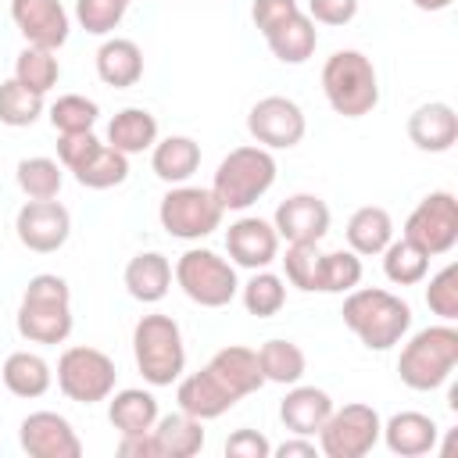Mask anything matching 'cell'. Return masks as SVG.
<instances>
[{"mask_svg":"<svg viewBox=\"0 0 458 458\" xmlns=\"http://www.w3.org/2000/svg\"><path fill=\"white\" fill-rule=\"evenodd\" d=\"M122 283H125L132 301L157 304L172 290V261L161 250H140L136 258H129V265L122 272Z\"/></svg>","mask_w":458,"mask_h":458,"instance_id":"cell-24","label":"cell"},{"mask_svg":"<svg viewBox=\"0 0 458 458\" xmlns=\"http://www.w3.org/2000/svg\"><path fill=\"white\" fill-rule=\"evenodd\" d=\"M458 369V329L451 322L426 326L411 333L397 354V376L408 390H437Z\"/></svg>","mask_w":458,"mask_h":458,"instance_id":"cell-4","label":"cell"},{"mask_svg":"<svg viewBox=\"0 0 458 458\" xmlns=\"http://www.w3.org/2000/svg\"><path fill=\"white\" fill-rule=\"evenodd\" d=\"M18 444L29 458H79L82 440L61 411H29L18 426Z\"/></svg>","mask_w":458,"mask_h":458,"instance_id":"cell-15","label":"cell"},{"mask_svg":"<svg viewBox=\"0 0 458 458\" xmlns=\"http://www.w3.org/2000/svg\"><path fill=\"white\" fill-rule=\"evenodd\" d=\"M107 147L122 150L125 157L132 154H143L157 143V118L147 111V107H122L111 122H107V136H104Z\"/></svg>","mask_w":458,"mask_h":458,"instance_id":"cell-31","label":"cell"},{"mask_svg":"<svg viewBox=\"0 0 458 458\" xmlns=\"http://www.w3.org/2000/svg\"><path fill=\"white\" fill-rule=\"evenodd\" d=\"M11 21L29 47L61 50L72 36V14L61 0H11Z\"/></svg>","mask_w":458,"mask_h":458,"instance_id":"cell-16","label":"cell"},{"mask_svg":"<svg viewBox=\"0 0 458 458\" xmlns=\"http://www.w3.org/2000/svg\"><path fill=\"white\" fill-rule=\"evenodd\" d=\"M14 179L29 200H54L64 186V165L57 157H43V154L21 157L14 168Z\"/></svg>","mask_w":458,"mask_h":458,"instance_id":"cell-34","label":"cell"},{"mask_svg":"<svg viewBox=\"0 0 458 458\" xmlns=\"http://www.w3.org/2000/svg\"><path fill=\"white\" fill-rule=\"evenodd\" d=\"M18 336L29 344H64L72 336V290L68 279L57 272H39L25 283L21 301H18V315H14Z\"/></svg>","mask_w":458,"mask_h":458,"instance_id":"cell-1","label":"cell"},{"mask_svg":"<svg viewBox=\"0 0 458 458\" xmlns=\"http://www.w3.org/2000/svg\"><path fill=\"white\" fill-rule=\"evenodd\" d=\"M222 204L215 200V193H211V186L204 190V186H186V182H179V186H172L165 197H161V204H157V222H161V229L168 233V236H175V240H204V236H211L218 225H222Z\"/></svg>","mask_w":458,"mask_h":458,"instance_id":"cell-10","label":"cell"},{"mask_svg":"<svg viewBox=\"0 0 458 458\" xmlns=\"http://www.w3.org/2000/svg\"><path fill=\"white\" fill-rule=\"evenodd\" d=\"M361 283V258L347 247L322 254L318 261V293H347Z\"/></svg>","mask_w":458,"mask_h":458,"instance_id":"cell-40","label":"cell"},{"mask_svg":"<svg viewBox=\"0 0 458 458\" xmlns=\"http://www.w3.org/2000/svg\"><path fill=\"white\" fill-rule=\"evenodd\" d=\"M57 161L86 190H111V186H122L129 179V157L122 150L107 147L104 140H97L93 129L89 132H61L57 136Z\"/></svg>","mask_w":458,"mask_h":458,"instance_id":"cell-8","label":"cell"},{"mask_svg":"<svg viewBox=\"0 0 458 458\" xmlns=\"http://www.w3.org/2000/svg\"><path fill=\"white\" fill-rule=\"evenodd\" d=\"M404 240L422 247L429 258L454 250L458 243V197L451 190L426 193L404 218Z\"/></svg>","mask_w":458,"mask_h":458,"instance_id":"cell-12","label":"cell"},{"mask_svg":"<svg viewBox=\"0 0 458 458\" xmlns=\"http://www.w3.org/2000/svg\"><path fill=\"white\" fill-rule=\"evenodd\" d=\"M419 11H447L454 0H411Z\"/></svg>","mask_w":458,"mask_h":458,"instance_id":"cell-49","label":"cell"},{"mask_svg":"<svg viewBox=\"0 0 458 458\" xmlns=\"http://www.w3.org/2000/svg\"><path fill=\"white\" fill-rule=\"evenodd\" d=\"M329 411H333V397L322 386L293 383L286 397L279 401V422L297 437H315L322 422L329 419Z\"/></svg>","mask_w":458,"mask_h":458,"instance_id":"cell-22","label":"cell"},{"mask_svg":"<svg viewBox=\"0 0 458 458\" xmlns=\"http://www.w3.org/2000/svg\"><path fill=\"white\" fill-rule=\"evenodd\" d=\"M379 440L390 447V454L422 458V454H433L440 447V426H437L433 415L415 411V408H404V411H394L383 422Z\"/></svg>","mask_w":458,"mask_h":458,"instance_id":"cell-19","label":"cell"},{"mask_svg":"<svg viewBox=\"0 0 458 458\" xmlns=\"http://www.w3.org/2000/svg\"><path fill=\"white\" fill-rule=\"evenodd\" d=\"M150 168L161 182L179 186L200 168V143L193 136H165L150 147Z\"/></svg>","mask_w":458,"mask_h":458,"instance_id":"cell-28","label":"cell"},{"mask_svg":"<svg viewBox=\"0 0 458 458\" xmlns=\"http://www.w3.org/2000/svg\"><path fill=\"white\" fill-rule=\"evenodd\" d=\"M276 157L272 150L247 143V147H233L211 179V193L222 204V211H247L250 204H258L272 186H276Z\"/></svg>","mask_w":458,"mask_h":458,"instance_id":"cell-3","label":"cell"},{"mask_svg":"<svg viewBox=\"0 0 458 458\" xmlns=\"http://www.w3.org/2000/svg\"><path fill=\"white\" fill-rule=\"evenodd\" d=\"M175 401H179V411L208 422V419H222L236 397L222 386V379L204 365L200 372H190V376H179L175 379Z\"/></svg>","mask_w":458,"mask_h":458,"instance_id":"cell-20","label":"cell"},{"mask_svg":"<svg viewBox=\"0 0 458 458\" xmlns=\"http://www.w3.org/2000/svg\"><path fill=\"white\" fill-rule=\"evenodd\" d=\"M272 454H276V458H315V454H318V444H315L311 437L290 433V440H283L279 447H272Z\"/></svg>","mask_w":458,"mask_h":458,"instance_id":"cell-48","label":"cell"},{"mask_svg":"<svg viewBox=\"0 0 458 458\" xmlns=\"http://www.w3.org/2000/svg\"><path fill=\"white\" fill-rule=\"evenodd\" d=\"M154 440H157V451L161 458H193L204 451V422L186 415V411H172V415H157L154 422Z\"/></svg>","mask_w":458,"mask_h":458,"instance_id":"cell-29","label":"cell"},{"mask_svg":"<svg viewBox=\"0 0 458 458\" xmlns=\"http://www.w3.org/2000/svg\"><path fill=\"white\" fill-rule=\"evenodd\" d=\"M347 247L358 254V258H376L383 254V247L394 240V218L386 208L379 204H365L358 208L351 218H347Z\"/></svg>","mask_w":458,"mask_h":458,"instance_id":"cell-32","label":"cell"},{"mask_svg":"<svg viewBox=\"0 0 458 458\" xmlns=\"http://www.w3.org/2000/svg\"><path fill=\"white\" fill-rule=\"evenodd\" d=\"M47 118L54 125V132H89L100 118V107L97 100L82 97V93H61L50 107H47Z\"/></svg>","mask_w":458,"mask_h":458,"instance_id":"cell-39","label":"cell"},{"mask_svg":"<svg viewBox=\"0 0 458 458\" xmlns=\"http://www.w3.org/2000/svg\"><path fill=\"white\" fill-rule=\"evenodd\" d=\"M114 383H118V369H114V358L100 347H86V344H75V347H64L61 358H57V390L75 401V404H97V401H107L114 394Z\"/></svg>","mask_w":458,"mask_h":458,"instance_id":"cell-9","label":"cell"},{"mask_svg":"<svg viewBox=\"0 0 458 458\" xmlns=\"http://www.w3.org/2000/svg\"><path fill=\"white\" fill-rule=\"evenodd\" d=\"M47 111V100L32 89H25L14 75L0 82V122L11 129H29L39 122V114Z\"/></svg>","mask_w":458,"mask_h":458,"instance_id":"cell-38","label":"cell"},{"mask_svg":"<svg viewBox=\"0 0 458 458\" xmlns=\"http://www.w3.org/2000/svg\"><path fill=\"white\" fill-rule=\"evenodd\" d=\"M14 236L32 254H54L72 236V215L57 197L54 200H25L14 215Z\"/></svg>","mask_w":458,"mask_h":458,"instance_id":"cell-14","label":"cell"},{"mask_svg":"<svg viewBox=\"0 0 458 458\" xmlns=\"http://www.w3.org/2000/svg\"><path fill=\"white\" fill-rule=\"evenodd\" d=\"M208 369L222 379V386L240 401L247 394H258L265 386V376H261V365H258V351L243 347V344H229L222 351L211 354Z\"/></svg>","mask_w":458,"mask_h":458,"instance_id":"cell-25","label":"cell"},{"mask_svg":"<svg viewBox=\"0 0 458 458\" xmlns=\"http://www.w3.org/2000/svg\"><path fill=\"white\" fill-rule=\"evenodd\" d=\"M132 0H75V21L89 36H111Z\"/></svg>","mask_w":458,"mask_h":458,"instance_id":"cell-42","label":"cell"},{"mask_svg":"<svg viewBox=\"0 0 458 458\" xmlns=\"http://www.w3.org/2000/svg\"><path fill=\"white\" fill-rule=\"evenodd\" d=\"M408 140L426 154H444L458 143V111L447 100L419 104L408 114Z\"/></svg>","mask_w":458,"mask_h":458,"instance_id":"cell-21","label":"cell"},{"mask_svg":"<svg viewBox=\"0 0 458 458\" xmlns=\"http://www.w3.org/2000/svg\"><path fill=\"white\" fill-rule=\"evenodd\" d=\"M304 14L315 25H351L358 18V0H308Z\"/></svg>","mask_w":458,"mask_h":458,"instance_id":"cell-45","label":"cell"},{"mask_svg":"<svg viewBox=\"0 0 458 458\" xmlns=\"http://www.w3.org/2000/svg\"><path fill=\"white\" fill-rule=\"evenodd\" d=\"M429 272V254L422 247H415L411 240H390L383 247V276L394 286H419Z\"/></svg>","mask_w":458,"mask_h":458,"instance_id":"cell-36","label":"cell"},{"mask_svg":"<svg viewBox=\"0 0 458 458\" xmlns=\"http://www.w3.org/2000/svg\"><path fill=\"white\" fill-rule=\"evenodd\" d=\"M279 261L290 286L304 293H318V261H322L318 243H286V254Z\"/></svg>","mask_w":458,"mask_h":458,"instance_id":"cell-41","label":"cell"},{"mask_svg":"<svg viewBox=\"0 0 458 458\" xmlns=\"http://www.w3.org/2000/svg\"><path fill=\"white\" fill-rule=\"evenodd\" d=\"M329 222H333L329 204L315 193H293L272 215V225L286 243H322V236L329 233Z\"/></svg>","mask_w":458,"mask_h":458,"instance_id":"cell-18","label":"cell"},{"mask_svg":"<svg viewBox=\"0 0 458 458\" xmlns=\"http://www.w3.org/2000/svg\"><path fill=\"white\" fill-rule=\"evenodd\" d=\"M240 301L247 308V315L254 318H272L283 311L286 304V279L268 272V268H254L247 283H240Z\"/></svg>","mask_w":458,"mask_h":458,"instance_id":"cell-35","label":"cell"},{"mask_svg":"<svg viewBox=\"0 0 458 458\" xmlns=\"http://www.w3.org/2000/svg\"><path fill=\"white\" fill-rule=\"evenodd\" d=\"M247 132L265 150H290V147H297L304 140L308 118H304V111H301L297 100L272 93V97H261L258 104H250V111H247Z\"/></svg>","mask_w":458,"mask_h":458,"instance_id":"cell-13","label":"cell"},{"mask_svg":"<svg viewBox=\"0 0 458 458\" xmlns=\"http://www.w3.org/2000/svg\"><path fill=\"white\" fill-rule=\"evenodd\" d=\"M132 358L143 383L172 386L186 372V344H182L179 322L161 311L143 315L132 329Z\"/></svg>","mask_w":458,"mask_h":458,"instance_id":"cell-6","label":"cell"},{"mask_svg":"<svg viewBox=\"0 0 458 458\" xmlns=\"http://www.w3.org/2000/svg\"><path fill=\"white\" fill-rule=\"evenodd\" d=\"M379 433H383V419L372 404H344L329 411V419L322 422V429L315 433L318 437V451L326 458H365L376 444H379Z\"/></svg>","mask_w":458,"mask_h":458,"instance_id":"cell-11","label":"cell"},{"mask_svg":"<svg viewBox=\"0 0 458 458\" xmlns=\"http://www.w3.org/2000/svg\"><path fill=\"white\" fill-rule=\"evenodd\" d=\"M258 365H261L265 383H279V386H293V383H301L304 372H308L304 351H301L293 340H283V336L265 340V344L258 347Z\"/></svg>","mask_w":458,"mask_h":458,"instance_id":"cell-33","label":"cell"},{"mask_svg":"<svg viewBox=\"0 0 458 458\" xmlns=\"http://www.w3.org/2000/svg\"><path fill=\"white\" fill-rule=\"evenodd\" d=\"M279 233L258 215H243L225 229V250L236 268H268L279 258Z\"/></svg>","mask_w":458,"mask_h":458,"instance_id":"cell-17","label":"cell"},{"mask_svg":"<svg viewBox=\"0 0 458 458\" xmlns=\"http://www.w3.org/2000/svg\"><path fill=\"white\" fill-rule=\"evenodd\" d=\"M157 397L143 386H125L114 390L107 397V422L114 426L118 437H136V433H150L157 422Z\"/></svg>","mask_w":458,"mask_h":458,"instance_id":"cell-26","label":"cell"},{"mask_svg":"<svg viewBox=\"0 0 458 458\" xmlns=\"http://www.w3.org/2000/svg\"><path fill=\"white\" fill-rule=\"evenodd\" d=\"M344 326L361 340L369 351L397 347L411 329V308L397 293L383 286H354L344 297Z\"/></svg>","mask_w":458,"mask_h":458,"instance_id":"cell-2","label":"cell"},{"mask_svg":"<svg viewBox=\"0 0 458 458\" xmlns=\"http://www.w3.org/2000/svg\"><path fill=\"white\" fill-rule=\"evenodd\" d=\"M265 43H268V50H272V57L279 64H304L315 54V47H318V29H315V21L301 7L279 29H272L265 36Z\"/></svg>","mask_w":458,"mask_h":458,"instance_id":"cell-30","label":"cell"},{"mask_svg":"<svg viewBox=\"0 0 458 458\" xmlns=\"http://www.w3.org/2000/svg\"><path fill=\"white\" fill-rule=\"evenodd\" d=\"M426 304L440 322H454L458 318V265H444L429 286H426Z\"/></svg>","mask_w":458,"mask_h":458,"instance_id":"cell-43","label":"cell"},{"mask_svg":"<svg viewBox=\"0 0 458 458\" xmlns=\"http://www.w3.org/2000/svg\"><path fill=\"white\" fill-rule=\"evenodd\" d=\"M322 93L340 118H365L379 104V72L361 50H333L322 64Z\"/></svg>","mask_w":458,"mask_h":458,"instance_id":"cell-5","label":"cell"},{"mask_svg":"<svg viewBox=\"0 0 458 458\" xmlns=\"http://www.w3.org/2000/svg\"><path fill=\"white\" fill-rule=\"evenodd\" d=\"M14 79H18L25 89L47 97V93L57 86V79H61L57 50H43V47H29V43H25L21 54L14 57Z\"/></svg>","mask_w":458,"mask_h":458,"instance_id":"cell-37","label":"cell"},{"mask_svg":"<svg viewBox=\"0 0 458 458\" xmlns=\"http://www.w3.org/2000/svg\"><path fill=\"white\" fill-rule=\"evenodd\" d=\"M301 11V4L297 0H254L250 4V21H254V29L261 32V36H268L272 29H279L290 14H297Z\"/></svg>","mask_w":458,"mask_h":458,"instance_id":"cell-44","label":"cell"},{"mask_svg":"<svg viewBox=\"0 0 458 458\" xmlns=\"http://www.w3.org/2000/svg\"><path fill=\"white\" fill-rule=\"evenodd\" d=\"M118 458H161L154 433H136V437H118Z\"/></svg>","mask_w":458,"mask_h":458,"instance_id":"cell-47","label":"cell"},{"mask_svg":"<svg viewBox=\"0 0 458 458\" xmlns=\"http://www.w3.org/2000/svg\"><path fill=\"white\" fill-rule=\"evenodd\" d=\"M0 379H4V386H7L14 397L36 401V397H43V394L50 390L54 369H50V361H47L43 354H36V351H11V354L4 358Z\"/></svg>","mask_w":458,"mask_h":458,"instance_id":"cell-27","label":"cell"},{"mask_svg":"<svg viewBox=\"0 0 458 458\" xmlns=\"http://www.w3.org/2000/svg\"><path fill=\"white\" fill-rule=\"evenodd\" d=\"M225 454H229V458H268V454H272V444H268V437L258 433V429H236V433H229V440H225Z\"/></svg>","mask_w":458,"mask_h":458,"instance_id":"cell-46","label":"cell"},{"mask_svg":"<svg viewBox=\"0 0 458 458\" xmlns=\"http://www.w3.org/2000/svg\"><path fill=\"white\" fill-rule=\"evenodd\" d=\"M93 61H97V79L111 89H129L143 79V50H140L136 39L104 36Z\"/></svg>","mask_w":458,"mask_h":458,"instance_id":"cell-23","label":"cell"},{"mask_svg":"<svg viewBox=\"0 0 458 458\" xmlns=\"http://www.w3.org/2000/svg\"><path fill=\"white\" fill-rule=\"evenodd\" d=\"M172 279L179 283V290L200 304V308H225L233 304V297L240 293V276L236 265L208 247H190L175 258L172 265Z\"/></svg>","mask_w":458,"mask_h":458,"instance_id":"cell-7","label":"cell"}]
</instances>
